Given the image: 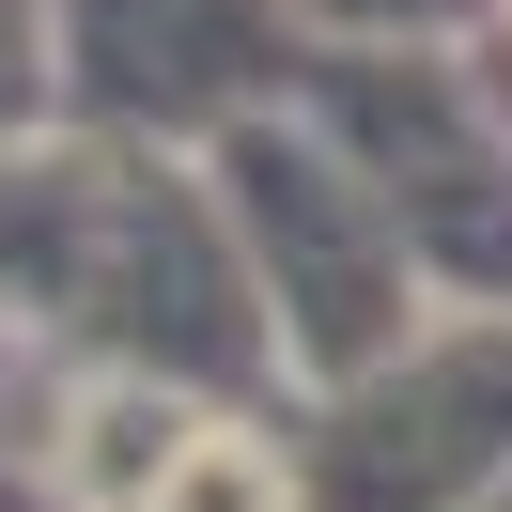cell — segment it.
Masks as SVG:
<instances>
[{
	"label": "cell",
	"instance_id": "cell-1",
	"mask_svg": "<svg viewBox=\"0 0 512 512\" xmlns=\"http://www.w3.org/2000/svg\"><path fill=\"white\" fill-rule=\"evenodd\" d=\"M0 326L32 373L109 357V373L280 404V326L233 249L218 171L140 125H94V109L0 140Z\"/></svg>",
	"mask_w": 512,
	"mask_h": 512
},
{
	"label": "cell",
	"instance_id": "cell-2",
	"mask_svg": "<svg viewBox=\"0 0 512 512\" xmlns=\"http://www.w3.org/2000/svg\"><path fill=\"white\" fill-rule=\"evenodd\" d=\"M202 171H218L233 202V249H249L264 280V326H280V388H342L373 373L388 342H419V249L404 218H388V187L326 140V109H249V125L202 140Z\"/></svg>",
	"mask_w": 512,
	"mask_h": 512
},
{
	"label": "cell",
	"instance_id": "cell-3",
	"mask_svg": "<svg viewBox=\"0 0 512 512\" xmlns=\"http://www.w3.org/2000/svg\"><path fill=\"white\" fill-rule=\"evenodd\" d=\"M295 512H497L512 497V311H435L342 388H280Z\"/></svg>",
	"mask_w": 512,
	"mask_h": 512
},
{
	"label": "cell",
	"instance_id": "cell-4",
	"mask_svg": "<svg viewBox=\"0 0 512 512\" xmlns=\"http://www.w3.org/2000/svg\"><path fill=\"white\" fill-rule=\"evenodd\" d=\"M218 404H233V388H171V373H109V357H78V373H32L16 450L47 466L63 512H156V481L187 466V435H202Z\"/></svg>",
	"mask_w": 512,
	"mask_h": 512
},
{
	"label": "cell",
	"instance_id": "cell-5",
	"mask_svg": "<svg viewBox=\"0 0 512 512\" xmlns=\"http://www.w3.org/2000/svg\"><path fill=\"white\" fill-rule=\"evenodd\" d=\"M156 512H295V435L280 404H218L187 435V466L156 481Z\"/></svg>",
	"mask_w": 512,
	"mask_h": 512
},
{
	"label": "cell",
	"instance_id": "cell-6",
	"mask_svg": "<svg viewBox=\"0 0 512 512\" xmlns=\"http://www.w3.org/2000/svg\"><path fill=\"white\" fill-rule=\"evenodd\" d=\"M63 125V0H0V140Z\"/></svg>",
	"mask_w": 512,
	"mask_h": 512
},
{
	"label": "cell",
	"instance_id": "cell-7",
	"mask_svg": "<svg viewBox=\"0 0 512 512\" xmlns=\"http://www.w3.org/2000/svg\"><path fill=\"white\" fill-rule=\"evenodd\" d=\"M0 512H63V497H47V466H32V450H0Z\"/></svg>",
	"mask_w": 512,
	"mask_h": 512
},
{
	"label": "cell",
	"instance_id": "cell-8",
	"mask_svg": "<svg viewBox=\"0 0 512 512\" xmlns=\"http://www.w3.org/2000/svg\"><path fill=\"white\" fill-rule=\"evenodd\" d=\"M481 109L512 125V0H497V47H481Z\"/></svg>",
	"mask_w": 512,
	"mask_h": 512
},
{
	"label": "cell",
	"instance_id": "cell-9",
	"mask_svg": "<svg viewBox=\"0 0 512 512\" xmlns=\"http://www.w3.org/2000/svg\"><path fill=\"white\" fill-rule=\"evenodd\" d=\"M16 404H32V357H16V326H0V450H16Z\"/></svg>",
	"mask_w": 512,
	"mask_h": 512
}]
</instances>
